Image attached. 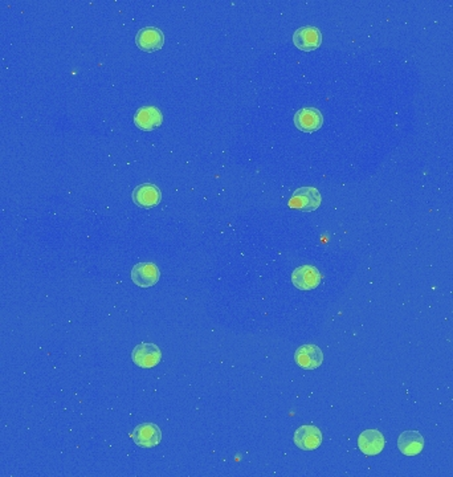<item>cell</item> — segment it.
Here are the masks:
<instances>
[{
	"label": "cell",
	"mask_w": 453,
	"mask_h": 477,
	"mask_svg": "<svg viewBox=\"0 0 453 477\" xmlns=\"http://www.w3.org/2000/svg\"><path fill=\"white\" fill-rule=\"evenodd\" d=\"M132 359L141 369H152L161 362L162 352L155 343L142 342L132 352Z\"/></svg>",
	"instance_id": "6da1fadb"
},
{
	"label": "cell",
	"mask_w": 453,
	"mask_h": 477,
	"mask_svg": "<svg viewBox=\"0 0 453 477\" xmlns=\"http://www.w3.org/2000/svg\"><path fill=\"white\" fill-rule=\"evenodd\" d=\"M132 281L141 288L154 287L161 277V271L154 263H138L132 268Z\"/></svg>",
	"instance_id": "7a4b0ae2"
},
{
	"label": "cell",
	"mask_w": 453,
	"mask_h": 477,
	"mask_svg": "<svg viewBox=\"0 0 453 477\" xmlns=\"http://www.w3.org/2000/svg\"><path fill=\"white\" fill-rule=\"evenodd\" d=\"M322 196L319 190L314 187H301L294 191L292 199L289 201V207L301 211H314L319 208Z\"/></svg>",
	"instance_id": "3957f363"
},
{
	"label": "cell",
	"mask_w": 453,
	"mask_h": 477,
	"mask_svg": "<svg viewBox=\"0 0 453 477\" xmlns=\"http://www.w3.org/2000/svg\"><path fill=\"white\" fill-rule=\"evenodd\" d=\"M130 438L141 448H154L161 443L162 432L161 428L154 423H142L135 427Z\"/></svg>",
	"instance_id": "277c9868"
},
{
	"label": "cell",
	"mask_w": 453,
	"mask_h": 477,
	"mask_svg": "<svg viewBox=\"0 0 453 477\" xmlns=\"http://www.w3.org/2000/svg\"><path fill=\"white\" fill-rule=\"evenodd\" d=\"M322 281V276L314 265H302L292 273V283L300 290H316Z\"/></svg>",
	"instance_id": "5b68a950"
},
{
	"label": "cell",
	"mask_w": 453,
	"mask_h": 477,
	"mask_svg": "<svg viewBox=\"0 0 453 477\" xmlns=\"http://www.w3.org/2000/svg\"><path fill=\"white\" fill-rule=\"evenodd\" d=\"M386 445L383 434L378 429H366L358 438V448L368 456L379 455Z\"/></svg>",
	"instance_id": "8992f818"
},
{
	"label": "cell",
	"mask_w": 453,
	"mask_h": 477,
	"mask_svg": "<svg viewBox=\"0 0 453 477\" xmlns=\"http://www.w3.org/2000/svg\"><path fill=\"white\" fill-rule=\"evenodd\" d=\"M293 440L302 451H316L322 444L323 436L319 427L306 425L296 431Z\"/></svg>",
	"instance_id": "52a82bcc"
},
{
	"label": "cell",
	"mask_w": 453,
	"mask_h": 477,
	"mask_svg": "<svg viewBox=\"0 0 453 477\" xmlns=\"http://www.w3.org/2000/svg\"><path fill=\"white\" fill-rule=\"evenodd\" d=\"M135 43L142 51H159L165 44V34L157 27H145L138 31Z\"/></svg>",
	"instance_id": "ba28073f"
},
{
	"label": "cell",
	"mask_w": 453,
	"mask_h": 477,
	"mask_svg": "<svg viewBox=\"0 0 453 477\" xmlns=\"http://www.w3.org/2000/svg\"><path fill=\"white\" fill-rule=\"evenodd\" d=\"M163 122L162 112L152 105H146L139 108L134 114V123L145 132H150L159 128Z\"/></svg>",
	"instance_id": "9c48e42d"
},
{
	"label": "cell",
	"mask_w": 453,
	"mask_h": 477,
	"mask_svg": "<svg viewBox=\"0 0 453 477\" xmlns=\"http://www.w3.org/2000/svg\"><path fill=\"white\" fill-rule=\"evenodd\" d=\"M296 363L305 370L319 369L323 362V353L317 345H303L294 353Z\"/></svg>",
	"instance_id": "30bf717a"
},
{
	"label": "cell",
	"mask_w": 453,
	"mask_h": 477,
	"mask_svg": "<svg viewBox=\"0 0 453 477\" xmlns=\"http://www.w3.org/2000/svg\"><path fill=\"white\" fill-rule=\"evenodd\" d=\"M294 123L301 132L314 133L322 126L323 117L316 108H303L294 114Z\"/></svg>",
	"instance_id": "8fae6325"
},
{
	"label": "cell",
	"mask_w": 453,
	"mask_h": 477,
	"mask_svg": "<svg viewBox=\"0 0 453 477\" xmlns=\"http://www.w3.org/2000/svg\"><path fill=\"white\" fill-rule=\"evenodd\" d=\"M132 199L135 205L142 208H152L155 205L161 203L162 194L161 190L155 185L151 183H143L134 188L132 194Z\"/></svg>",
	"instance_id": "7c38bea8"
},
{
	"label": "cell",
	"mask_w": 453,
	"mask_h": 477,
	"mask_svg": "<svg viewBox=\"0 0 453 477\" xmlns=\"http://www.w3.org/2000/svg\"><path fill=\"white\" fill-rule=\"evenodd\" d=\"M293 43L301 51H314L322 43V34L316 27H302L293 34Z\"/></svg>",
	"instance_id": "4fadbf2b"
},
{
	"label": "cell",
	"mask_w": 453,
	"mask_h": 477,
	"mask_svg": "<svg viewBox=\"0 0 453 477\" xmlns=\"http://www.w3.org/2000/svg\"><path fill=\"white\" fill-rule=\"evenodd\" d=\"M398 448L404 456H416L424 448V438L419 431H404L398 439Z\"/></svg>",
	"instance_id": "5bb4252c"
}]
</instances>
